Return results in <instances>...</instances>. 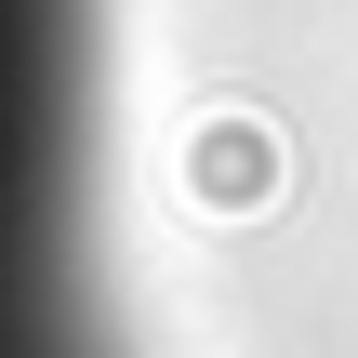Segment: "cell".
<instances>
[{"instance_id": "obj_1", "label": "cell", "mask_w": 358, "mask_h": 358, "mask_svg": "<svg viewBox=\"0 0 358 358\" xmlns=\"http://www.w3.org/2000/svg\"><path fill=\"white\" fill-rule=\"evenodd\" d=\"M106 173V0H0V358H146Z\"/></svg>"}]
</instances>
